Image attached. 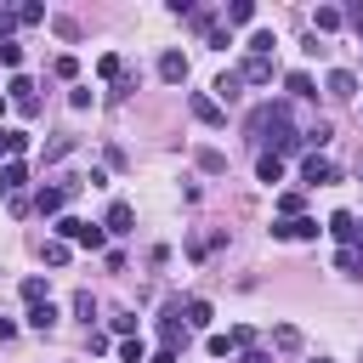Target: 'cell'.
<instances>
[{
  "label": "cell",
  "instance_id": "cell-20",
  "mask_svg": "<svg viewBox=\"0 0 363 363\" xmlns=\"http://www.w3.org/2000/svg\"><path fill=\"white\" fill-rule=\"evenodd\" d=\"M255 176H261L267 187H272V182H284V159H272V153H261V159H255Z\"/></svg>",
  "mask_w": 363,
  "mask_h": 363
},
{
  "label": "cell",
  "instance_id": "cell-37",
  "mask_svg": "<svg viewBox=\"0 0 363 363\" xmlns=\"http://www.w3.org/2000/svg\"><path fill=\"white\" fill-rule=\"evenodd\" d=\"M113 335H125V340H130V335H136V318H130V312H119V318H113Z\"/></svg>",
  "mask_w": 363,
  "mask_h": 363
},
{
  "label": "cell",
  "instance_id": "cell-28",
  "mask_svg": "<svg viewBox=\"0 0 363 363\" xmlns=\"http://www.w3.org/2000/svg\"><path fill=\"white\" fill-rule=\"evenodd\" d=\"M96 74H102V79H119V74H125V62H119V51H108V57L96 62Z\"/></svg>",
  "mask_w": 363,
  "mask_h": 363
},
{
  "label": "cell",
  "instance_id": "cell-10",
  "mask_svg": "<svg viewBox=\"0 0 363 363\" xmlns=\"http://www.w3.org/2000/svg\"><path fill=\"white\" fill-rule=\"evenodd\" d=\"M284 91L301 96V102H312V96H318V79H312L306 68H289V74H284Z\"/></svg>",
  "mask_w": 363,
  "mask_h": 363
},
{
  "label": "cell",
  "instance_id": "cell-6",
  "mask_svg": "<svg viewBox=\"0 0 363 363\" xmlns=\"http://www.w3.org/2000/svg\"><path fill=\"white\" fill-rule=\"evenodd\" d=\"M301 182H306V187H323V182H335V164H329L323 153H306V159H301Z\"/></svg>",
  "mask_w": 363,
  "mask_h": 363
},
{
  "label": "cell",
  "instance_id": "cell-1",
  "mask_svg": "<svg viewBox=\"0 0 363 363\" xmlns=\"http://www.w3.org/2000/svg\"><path fill=\"white\" fill-rule=\"evenodd\" d=\"M57 238H62V244L102 250V244H108V227H96V221H79V216H57Z\"/></svg>",
  "mask_w": 363,
  "mask_h": 363
},
{
  "label": "cell",
  "instance_id": "cell-30",
  "mask_svg": "<svg viewBox=\"0 0 363 363\" xmlns=\"http://www.w3.org/2000/svg\"><path fill=\"white\" fill-rule=\"evenodd\" d=\"M45 267H68V244H62V238L45 244Z\"/></svg>",
  "mask_w": 363,
  "mask_h": 363
},
{
  "label": "cell",
  "instance_id": "cell-18",
  "mask_svg": "<svg viewBox=\"0 0 363 363\" xmlns=\"http://www.w3.org/2000/svg\"><path fill=\"white\" fill-rule=\"evenodd\" d=\"M23 182H28V170H23V159H6V164H0V193H17Z\"/></svg>",
  "mask_w": 363,
  "mask_h": 363
},
{
  "label": "cell",
  "instance_id": "cell-15",
  "mask_svg": "<svg viewBox=\"0 0 363 363\" xmlns=\"http://www.w3.org/2000/svg\"><path fill=\"white\" fill-rule=\"evenodd\" d=\"M340 23H346V17H340V6H318V11H312V34H335Z\"/></svg>",
  "mask_w": 363,
  "mask_h": 363
},
{
  "label": "cell",
  "instance_id": "cell-9",
  "mask_svg": "<svg viewBox=\"0 0 363 363\" xmlns=\"http://www.w3.org/2000/svg\"><path fill=\"white\" fill-rule=\"evenodd\" d=\"M250 346V329H227V335H210V357H233Z\"/></svg>",
  "mask_w": 363,
  "mask_h": 363
},
{
  "label": "cell",
  "instance_id": "cell-2",
  "mask_svg": "<svg viewBox=\"0 0 363 363\" xmlns=\"http://www.w3.org/2000/svg\"><path fill=\"white\" fill-rule=\"evenodd\" d=\"M159 340H164V352H176V346L187 340V318H182V306H164V318H159Z\"/></svg>",
  "mask_w": 363,
  "mask_h": 363
},
{
  "label": "cell",
  "instance_id": "cell-8",
  "mask_svg": "<svg viewBox=\"0 0 363 363\" xmlns=\"http://www.w3.org/2000/svg\"><path fill=\"white\" fill-rule=\"evenodd\" d=\"M130 221H136V210H130L125 199H113V204H108V216H102V227H108V238H119V233H130Z\"/></svg>",
  "mask_w": 363,
  "mask_h": 363
},
{
  "label": "cell",
  "instance_id": "cell-39",
  "mask_svg": "<svg viewBox=\"0 0 363 363\" xmlns=\"http://www.w3.org/2000/svg\"><path fill=\"white\" fill-rule=\"evenodd\" d=\"M153 363H176V352H159V357H153Z\"/></svg>",
  "mask_w": 363,
  "mask_h": 363
},
{
  "label": "cell",
  "instance_id": "cell-5",
  "mask_svg": "<svg viewBox=\"0 0 363 363\" xmlns=\"http://www.w3.org/2000/svg\"><path fill=\"white\" fill-rule=\"evenodd\" d=\"M318 233H323V227H318L312 216H289V221H272V238H289V244H295V238H318Z\"/></svg>",
  "mask_w": 363,
  "mask_h": 363
},
{
  "label": "cell",
  "instance_id": "cell-27",
  "mask_svg": "<svg viewBox=\"0 0 363 363\" xmlns=\"http://www.w3.org/2000/svg\"><path fill=\"white\" fill-rule=\"evenodd\" d=\"M227 23H255V6H250V0H233V6H227Z\"/></svg>",
  "mask_w": 363,
  "mask_h": 363
},
{
  "label": "cell",
  "instance_id": "cell-36",
  "mask_svg": "<svg viewBox=\"0 0 363 363\" xmlns=\"http://www.w3.org/2000/svg\"><path fill=\"white\" fill-rule=\"evenodd\" d=\"M51 68H57V79H74V74H79V62H74V57H57Z\"/></svg>",
  "mask_w": 363,
  "mask_h": 363
},
{
  "label": "cell",
  "instance_id": "cell-12",
  "mask_svg": "<svg viewBox=\"0 0 363 363\" xmlns=\"http://www.w3.org/2000/svg\"><path fill=\"white\" fill-rule=\"evenodd\" d=\"M159 79H164V85H182V79H187V57H182V51H164V57H159Z\"/></svg>",
  "mask_w": 363,
  "mask_h": 363
},
{
  "label": "cell",
  "instance_id": "cell-35",
  "mask_svg": "<svg viewBox=\"0 0 363 363\" xmlns=\"http://www.w3.org/2000/svg\"><path fill=\"white\" fill-rule=\"evenodd\" d=\"M0 62H6V68H17V62H23V45H11V40H6V45H0Z\"/></svg>",
  "mask_w": 363,
  "mask_h": 363
},
{
  "label": "cell",
  "instance_id": "cell-42",
  "mask_svg": "<svg viewBox=\"0 0 363 363\" xmlns=\"http://www.w3.org/2000/svg\"><path fill=\"white\" fill-rule=\"evenodd\" d=\"M0 45H6V40H0Z\"/></svg>",
  "mask_w": 363,
  "mask_h": 363
},
{
  "label": "cell",
  "instance_id": "cell-17",
  "mask_svg": "<svg viewBox=\"0 0 363 363\" xmlns=\"http://www.w3.org/2000/svg\"><path fill=\"white\" fill-rule=\"evenodd\" d=\"M329 233H335L340 244H363V238H357V221H352L346 210H335V216H329Z\"/></svg>",
  "mask_w": 363,
  "mask_h": 363
},
{
  "label": "cell",
  "instance_id": "cell-32",
  "mask_svg": "<svg viewBox=\"0 0 363 363\" xmlns=\"http://www.w3.org/2000/svg\"><path fill=\"white\" fill-rule=\"evenodd\" d=\"M119 357H125V363H142V357H147V352H142V335H130V340L119 346Z\"/></svg>",
  "mask_w": 363,
  "mask_h": 363
},
{
  "label": "cell",
  "instance_id": "cell-3",
  "mask_svg": "<svg viewBox=\"0 0 363 363\" xmlns=\"http://www.w3.org/2000/svg\"><path fill=\"white\" fill-rule=\"evenodd\" d=\"M6 102H17L23 113H40V96H34V79H28V74H11V85H6Z\"/></svg>",
  "mask_w": 363,
  "mask_h": 363
},
{
  "label": "cell",
  "instance_id": "cell-31",
  "mask_svg": "<svg viewBox=\"0 0 363 363\" xmlns=\"http://www.w3.org/2000/svg\"><path fill=\"white\" fill-rule=\"evenodd\" d=\"M74 312H79V318H85V323H91V318H96V301H91V289H79V295H74Z\"/></svg>",
  "mask_w": 363,
  "mask_h": 363
},
{
  "label": "cell",
  "instance_id": "cell-19",
  "mask_svg": "<svg viewBox=\"0 0 363 363\" xmlns=\"http://www.w3.org/2000/svg\"><path fill=\"white\" fill-rule=\"evenodd\" d=\"M272 51H278V34L272 28H255L250 34V57H272Z\"/></svg>",
  "mask_w": 363,
  "mask_h": 363
},
{
  "label": "cell",
  "instance_id": "cell-21",
  "mask_svg": "<svg viewBox=\"0 0 363 363\" xmlns=\"http://www.w3.org/2000/svg\"><path fill=\"white\" fill-rule=\"evenodd\" d=\"M51 323H57V306H51V301H40V306H28V329H40V335H45Z\"/></svg>",
  "mask_w": 363,
  "mask_h": 363
},
{
  "label": "cell",
  "instance_id": "cell-38",
  "mask_svg": "<svg viewBox=\"0 0 363 363\" xmlns=\"http://www.w3.org/2000/svg\"><path fill=\"white\" fill-rule=\"evenodd\" d=\"M238 363H272V357H267V352H255V346H250V352H244V357H238Z\"/></svg>",
  "mask_w": 363,
  "mask_h": 363
},
{
  "label": "cell",
  "instance_id": "cell-26",
  "mask_svg": "<svg viewBox=\"0 0 363 363\" xmlns=\"http://www.w3.org/2000/svg\"><path fill=\"white\" fill-rule=\"evenodd\" d=\"M340 17H346V28L363 40V0H352V6H340Z\"/></svg>",
  "mask_w": 363,
  "mask_h": 363
},
{
  "label": "cell",
  "instance_id": "cell-34",
  "mask_svg": "<svg viewBox=\"0 0 363 363\" xmlns=\"http://www.w3.org/2000/svg\"><path fill=\"white\" fill-rule=\"evenodd\" d=\"M17 23H45V6H17Z\"/></svg>",
  "mask_w": 363,
  "mask_h": 363
},
{
  "label": "cell",
  "instance_id": "cell-22",
  "mask_svg": "<svg viewBox=\"0 0 363 363\" xmlns=\"http://www.w3.org/2000/svg\"><path fill=\"white\" fill-rule=\"evenodd\" d=\"M182 318H187V329H210V301H187Z\"/></svg>",
  "mask_w": 363,
  "mask_h": 363
},
{
  "label": "cell",
  "instance_id": "cell-29",
  "mask_svg": "<svg viewBox=\"0 0 363 363\" xmlns=\"http://www.w3.org/2000/svg\"><path fill=\"white\" fill-rule=\"evenodd\" d=\"M23 301L40 306V301H45V278H23Z\"/></svg>",
  "mask_w": 363,
  "mask_h": 363
},
{
  "label": "cell",
  "instance_id": "cell-24",
  "mask_svg": "<svg viewBox=\"0 0 363 363\" xmlns=\"http://www.w3.org/2000/svg\"><path fill=\"white\" fill-rule=\"evenodd\" d=\"M272 346H278V352H295V346H301V329H295V323H278V329H272Z\"/></svg>",
  "mask_w": 363,
  "mask_h": 363
},
{
  "label": "cell",
  "instance_id": "cell-23",
  "mask_svg": "<svg viewBox=\"0 0 363 363\" xmlns=\"http://www.w3.org/2000/svg\"><path fill=\"white\" fill-rule=\"evenodd\" d=\"M193 159H199V170H204V176H221V170H227V159H221L216 147H199Z\"/></svg>",
  "mask_w": 363,
  "mask_h": 363
},
{
  "label": "cell",
  "instance_id": "cell-41",
  "mask_svg": "<svg viewBox=\"0 0 363 363\" xmlns=\"http://www.w3.org/2000/svg\"><path fill=\"white\" fill-rule=\"evenodd\" d=\"M312 363H335V357H312Z\"/></svg>",
  "mask_w": 363,
  "mask_h": 363
},
{
  "label": "cell",
  "instance_id": "cell-14",
  "mask_svg": "<svg viewBox=\"0 0 363 363\" xmlns=\"http://www.w3.org/2000/svg\"><path fill=\"white\" fill-rule=\"evenodd\" d=\"M335 267H340L346 278H363V244H340V255H335Z\"/></svg>",
  "mask_w": 363,
  "mask_h": 363
},
{
  "label": "cell",
  "instance_id": "cell-40",
  "mask_svg": "<svg viewBox=\"0 0 363 363\" xmlns=\"http://www.w3.org/2000/svg\"><path fill=\"white\" fill-rule=\"evenodd\" d=\"M0 113H6V91H0Z\"/></svg>",
  "mask_w": 363,
  "mask_h": 363
},
{
  "label": "cell",
  "instance_id": "cell-16",
  "mask_svg": "<svg viewBox=\"0 0 363 363\" xmlns=\"http://www.w3.org/2000/svg\"><path fill=\"white\" fill-rule=\"evenodd\" d=\"M210 91H216V102H238V91H244V79H238V68H227V74H221V79H216Z\"/></svg>",
  "mask_w": 363,
  "mask_h": 363
},
{
  "label": "cell",
  "instance_id": "cell-4",
  "mask_svg": "<svg viewBox=\"0 0 363 363\" xmlns=\"http://www.w3.org/2000/svg\"><path fill=\"white\" fill-rule=\"evenodd\" d=\"M187 108H193V119H199V125H227V108H221L216 96H204V91H193V96H187Z\"/></svg>",
  "mask_w": 363,
  "mask_h": 363
},
{
  "label": "cell",
  "instance_id": "cell-13",
  "mask_svg": "<svg viewBox=\"0 0 363 363\" xmlns=\"http://www.w3.org/2000/svg\"><path fill=\"white\" fill-rule=\"evenodd\" d=\"M323 91H329V96H340V102H346V96H357V74H352V68H335V74H329V79H323Z\"/></svg>",
  "mask_w": 363,
  "mask_h": 363
},
{
  "label": "cell",
  "instance_id": "cell-25",
  "mask_svg": "<svg viewBox=\"0 0 363 363\" xmlns=\"http://www.w3.org/2000/svg\"><path fill=\"white\" fill-rule=\"evenodd\" d=\"M74 153V136H57V142H45V164H57V159H68Z\"/></svg>",
  "mask_w": 363,
  "mask_h": 363
},
{
  "label": "cell",
  "instance_id": "cell-11",
  "mask_svg": "<svg viewBox=\"0 0 363 363\" xmlns=\"http://www.w3.org/2000/svg\"><path fill=\"white\" fill-rule=\"evenodd\" d=\"M193 23H199V34H204V45H216V51H221V45H233V40H227V28H221V23L210 17V11H193Z\"/></svg>",
  "mask_w": 363,
  "mask_h": 363
},
{
  "label": "cell",
  "instance_id": "cell-33",
  "mask_svg": "<svg viewBox=\"0 0 363 363\" xmlns=\"http://www.w3.org/2000/svg\"><path fill=\"white\" fill-rule=\"evenodd\" d=\"M301 204H306L301 193H284V199H278V210H284V221H289V216H301Z\"/></svg>",
  "mask_w": 363,
  "mask_h": 363
},
{
  "label": "cell",
  "instance_id": "cell-7",
  "mask_svg": "<svg viewBox=\"0 0 363 363\" xmlns=\"http://www.w3.org/2000/svg\"><path fill=\"white\" fill-rule=\"evenodd\" d=\"M238 79L244 85H272V57H244L238 62Z\"/></svg>",
  "mask_w": 363,
  "mask_h": 363
}]
</instances>
